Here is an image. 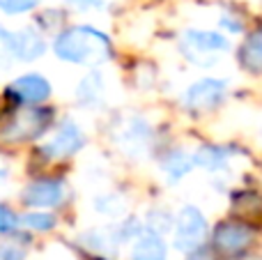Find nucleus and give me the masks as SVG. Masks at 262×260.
Masks as SVG:
<instances>
[{
	"mask_svg": "<svg viewBox=\"0 0 262 260\" xmlns=\"http://www.w3.org/2000/svg\"><path fill=\"white\" fill-rule=\"evenodd\" d=\"M53 51L62 62L78 67H99L108 62L113 49L111 39L101 30L90 26H74L62 30L53 41Z\"/></svg>",
	"mask_w": 262,
	"mask_h": 260,
	"instance_id": "nucleus-1",
	"label": "nucleus"
},
{
	"mask_svg": "<svg viewBox=\"0 0 262 260\" xmlns=\"http://www.w3.org/2000/svg\"><path fill=\"white\" fill-rule=\"evenodd\" d=\"M230 49V41L226 39V35L212 30H186L182 37V51L193 64L200 67H209L216 62V58L212 55L226 53Z\"/></svg>",
	"mask_w": 262,
	"mask_h": 260,
	"instance_id": "nucleus-2",
	"label": "nucleus"
},
{
	"mask_svg": "<svg viewBox=\"0 0 262 260\" xmlns=\"http://www.w3.org/2000/svg\"><path fill=\"white\" fill-rule=\"evenodd\" d=\"M207 237V219L193 205L180 210L175 219V249L182 253H193Z\"/></svg>",
	"mask_w": 262,
	"mask_h": 260,
	"instance_id": "nucleus-3",
	"label": "nucleus"
},
{
	"mask_svg": "<svg viewBox=\"0 0 262 260\" xmlns=\"http://www.w3.org/2000/svg\"><path fill=\"white\" fill-rule=\"evenodd\" d=\"M228 90L226 81H219V78H200L195 81L189 90L184 92V109H189L191 113H207V111H214L219 104L223 101Z\"/></svg>",
	"mask_w": 262,
	"mask_h": 260,
	"instance_id": "nucleus-4",
	"label": "nucleus"
},
{
	"mask_svg": "<svg viewBox=\"0 0 262 260\" xmlns=\"http://www.w3.org/2000/svg\"><path fill=\"white\" fill-rule=\"evenodd\" d=\"M83 145H85V134L81 132V127L74 120H64L58 132L41 145V155L46 159H67L76 155Z\"/></svg>",
	"mask_w": 262,
	"mask_h": 260,
	"instance_id": "nucleus-5",
	"label": "nucleus"
},
{
	"mask_svg": "<svg viewBox=\"0 0 262 260\" xmlns=\"http://www.w3.org/2000/svg\"><path fill=\"white\" fill-rule=\"evenodd\" d=\"M64 182L58 178H39L30 182L21 191L23 205L32 210H44V207H55L64 201Z\"/></svg>",
	"mask_w": 262,
	"mask_h": 260,
	"instance_id": "nucleus-6",
	"label": "nucleus"
},
{
	"mask_svg": "<svg viewBox=\"0 0 262 260\" xmlns=\"http://www.w3.org/2000/svg\"><path fill=\"white\" fill-rule=\"evenodd\" d=\"M7 95L21 104H41L51 97V83L41 74H26L9 83Z\"/></svg>",
	"mask_w": 262,
	"mask_h": 260,
	"instance_id": "nucleus-7",
	"label": "nucleus"
},
{
	"mask_svg": "<svg viewBox=\"0 0 262 260\" xmlns=\"http://www.w3.org/2000/svg\"><path fill=\"white\" fill-rule=\"evenodd\" d=\"M253 242V230L246 224H239V221H228V224H221L214 233V244L221 253H228V256H235V253H242L244 249L251 247Z\"/></svg>",
	"mask_w": 262,
	"mask_h": 260,
	"instance_id": "nucleus-8",
	"label": "nucleus"
},
{
	"mask_svg": "<svg viewBox=\"0 0 262 260\" xmlns=\"http://www.w3.org/2000/svg\"><path fill=\"white\" fill-rule=\"evenodd\" d=\"M12 51L16 60H37L46 51V41L35 28H21V30L12 32Z\"/></svg>",
	"mask_w": 262,
	"mask_h": 260,
	"instance_id": "nucleus-9",
	"label": "nucleus"
},
{
	"mask_svg": "<svg viewBox=\"0 0 262 260\" xmlns=\"http://www.w3.org/2000/svg\"><path fill=\"white\" fill-rule=\"evenodd\" d=\"M51 120V111H23L21 115H16L14 118V122L9 124L7 132H14L9 134V138H14V141H18V138H32L37 136V134H41V129L49 124Z\"/></svg>",
	"mask_w": 262,
	"mask_h": 260,
	"instance_id": "nucleus-10",
	"label": "nucleus"
},
{
	"mask_svg": "<svg viewBox=\"0 0 262 260\" xmlns=\"http://www.w3.org/2000/svg\"><path fill=\"white\" fill-rule=\"evenodd\" d=\"M131 260H166V244H163L161 235L149 228L140 230L138 237L134 240Z\"/></svg>",
	"mask_w": 262,
	"mask_h": 260,
	"instance_id": "nucleus-11",
	"label": "nucleus"
},
{
	"mask_svg": "<svg viewBox=\"0 0 262 260\" xmlns=\"http://www.w3.org/2000/svg\"><path fill=\"white\" fill-rule=\"evenodd\" d=\"M81 242L99 256H115L118 247L122 244V237H120V230L113 228H92L88 233H83Z\"/></svg>",
	"mask_w": 262,
	"mask_h": 260,
	"instance_id": "nucleus-12",
	"label": "nucleus"
},
{
	"mask_svg": "<svg viewBox=\"0 0 262 260\" xmlns=\"http://www.w3.org/2000/svg\"><path fill=\"white\" fill-rule=\"evenodd\" d=\"M147 141H149V127L145 124V120H140V118L127 120V124L120 129V143H122V147L127 152H131V155L145 152Z\"/></svg>",
	"mask_w": 262,
	"mask_h": 260,
	"instance_id": "nucleus-13",
	"label": "nucleus"
},
{
	"mask_svg": "<svg viewBox=\"0 0 262 260\" xmlns=\"http://www.w3.org/2000/svg\"><path fill=\"white\" fill-rule=\"evenodd\" d=\"M239 64L251 74H262V28L251 32L237 51Z\"/></svg>",
	"mask_w": 262,
	"mask_h": 260,
	"instance_id": "nucleus-14",
	"label": "nucleus"
},
{
	"mask_svg": "<svg viewBox=\"0 0 262 260\" xmlns=\"http://www.w3.org/2000/svg\"><path fill=\"white\" fill-rule=\"evenodd\" d=\"M230 157H232V152L226 150V147L205 145L195 152L193 161H195V166L209 170V173H223V170H228V166H230Z\"/></svg>",
	"mask_w": 262,
	"mask_h": 260,
	"instance_id": "nucleus-15",
	"label": "nucleus"
},
{
	"mask_svg": "<svg viewBox=\"0 0 262 260\" xmlns=\"http://www.w3.org/2000/svg\"><path fill=\"white\" fill-rule=\"evenodd\" d=\"M76 97L83 106H99L104 99V81L99 74H88L81 83H78Z\"/></svg>",
	"mask_w": 262,
	"mask_h": 260,
	"instance_id": "nucleus-16",
	"label": "nucleus"
},
{
	"mask_svg": "<svg viewBox=\"0 0 262 260\" xmlns=\"http://www.w3.org/2000/svg\"><path fill=\"white\" fill-rule=\"evenodd\" d=\"M193 166H195L193 157L184 155V152H172V155L163 161V173H166V178L170 180V182H177V180H182L184 175H189L191 170H193Z\"/></svg>",
	"mask_w": 262,
	"mask_h": 260,
	"instance_id": "nucleus-17",
	"label": "nucleus"
},
{
	"mask_svg": "<svg viewBox=\"0 0 262 260\" xmlns=\"http://www.w3.org/2000/svg\"><path fill=\"white\" fill-rule=\"evenodd\" d=\"M21 226L37 230V233H46V230L55 228V216L49 214V212H28V214L21 216Z\"/></svg>",
	"mask_w": 262,
	"mask_h": 260,
	"instance_id": "nucleus-18",
	"label": "nucleus"
},
{
	"mask_svg": "<svg viewBox=\"0 0 262 260\" xmlns=\"http://www.w3.org/2000/svg\"><path fill=\"white\" fill-rule=\"evenodd\" d=\"M95 207H97V212H101V214H106V216H118L127 210L124 201L118 196V193H106V196L97 198Z\"/></svg>",
	"mask_w": 262,
	"mask_h": 260,
	"instance_id": "nucleus-19",
	"label": "nucleus"
},
{
	"mask_svg": "<svg viewBox=\"0 0 262 260\" xmlns=\"http://www.w3.org/2000/svg\"><path fill=\"white\" fill-rule=\"evenodd\" d=\"M12 60H14V51H12V32L5 30L0 26V72L3 69L12 67Z\"/></svg>",
	"mask_w": 262,
	"mask_h": 260,
	"instance_id": "nucleus-20",
	"label": "nucleus"
},
{
	"mask_svg": "<svg viewBox=\"0 0 262 260\" xmlns=\"http://www.w3.org/2000/svg\"><path fill=\"white\" fill-rule=\"evenodd\" d=\"M39 5V0H0V9L5 14H26Z\"/></svg>",
	"mask_w": 262,
	"mask_h": 260,
	"instance_id": "nucleus-21",
	"label": "nucleus"
},
{
	"mask_svg": "<svg viewBox=\"0 0 262 260\" xmlns=\"http://www.w3.org/2000/svg\"><path fill=\"white\" fill-rule=\"evenodd\" d=\"M18 226H21V219H18L7 205H0V233L3 235L14 233Z\"/></svg>",
	"mask_w": 262,
	"mask_h": 260,
	"instance_id": "nucleus-22",
	"label": "nucleus"
},
{
	"mask_svg": "<svg viewBox=\"0 0 262 260\" xmlns=\"http://www.w3.org/2000/svg\"><path fill=\"white\" fill-rule=\"evenodd\" d=\"M67 5L76 12H95V9H101L104 3L101 0H67Z\"/></svg>",
	"mask_w": 262,
	"mask_h": 260,
	"instance_id": "nucleus-23",
	"label": "nucleus"
},
{
	"mask_svg": "<svg viewBox=\"0 0 262 260\" xmlns=\"http://www.w3.org/2000/svg\"><path fill=\"white\" fill-rule=\"evenodd\" d=\"M0 260H23V249L16 244H0Z\"/></svg>",
	"mask_w": 262,
	"mask_h": 260,
	"instance_id": "nucleus-24",
	"label": "nucleus"
}]
</instances>
